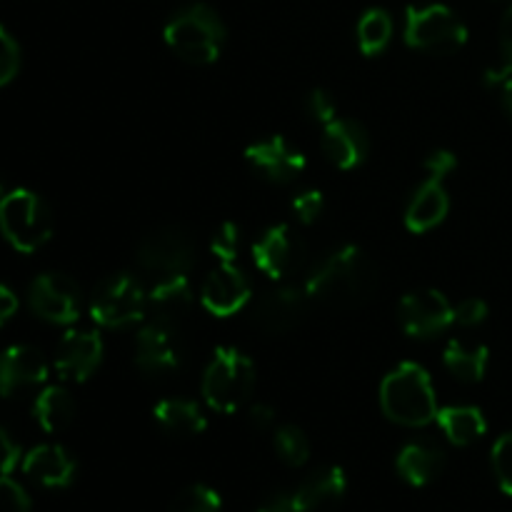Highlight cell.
I'll return each mask as SVG.
<instances>
[{
    "mask_svg": "<svg viewBox=\"0 0 512 512\" xmlns=\"http://www.w3.org/2000/svg\"><path fill=\"white\" fill-rule=\"evenodd\" d=\"M378 288V270L358 245H343L310 270L305 295L330 308H358Z\"/></svg>",
    "mask_w": 512,
    "mask_h": 512,
    "instance_id": "1",
    "label": "cell"
},
{
    "mask_svg": "<svg viewBox=\"0 0 512 512\" xmlns=\"http://www.w3.org/2000/svg\"><path fill=\"white\" fill-rule=\"evenodd\" d=\"M380 405L393 423L403 428H425L438 415L430 375L418 363H400L380 385Z\"/></svg>",
    "mask_w": 512,
    "mask_h": 512,
    "instance_id": "2",
    "label": "cell"
},
{
    "mask_svg": "<svg viewBox=\"0 0 512 512\" xmlns=\"http://www.w3.org/2000/svg\"><path fill=\"white\" fill-rule=\"evenodd\" d=\"M165 43L178 58L193 65H210L220 58L225 43V25L208 5H190L165 25Z\"/></svg>",
    "mask_w": 512,
    "mask_h": 512,
    "instance_id": "3",
    "label": "cell"
},
{
    "mask_svg": "<svg viewBox=\"0 0 512 512\" xmlns=\"http://www.w3.org/2000/svg\"><path fill=\"white\" fill-rule=\"evenodd\" d=\"M0 233L18 253H35L53 235V215L38 193L15 188L0 200Z\"/></svg>",
    "mask_w": 512,
    "mask_h": 512,
    "instance_id": "4",
    "label": "cell"
},
{
    "mask_svg": "<svg viewBox=\"0 0 512 512\" xmlns=\"http://www.w3.org/2000/svg\"><path fill=\"white\" fill-rule=\"evenodd\" d=\"M255 390V365L238 348H218L203 375V398L218 413H235Z\"/></svg>",
    "mask_w": 512,
    "mask_h": 512,
    "instance_id": "5",
    "label": "cell"
},
{
    "mask_svg": "<svg viewBox=\"0 0 512 512\" xmlns=\"http://www.w3.org/2000/svg\"><path fill=\"white\" fill-rule=\"evenodd\" d=\"M405 43L425 53H455L468 43V28L448 5H410L405 13Z\"/></svg>",
    "mask_w": 512,
    "mask_h": 512,
    "instance_id": "6",
    "label": "cell"
},
{
    "mask_svg": "<svg viewBox=\"0 0 512 512\" xmlns=\"http://www.w3.org/2000/svg\"><path fill=\"white\" fill-rule=\"evenodd\" d=\"M148 310V295L133 275H113L95 288L90 315L103 328H125L138 323Z\"/></svg>",
    "mask_w": 512,
    "mask_h": 512,
    "instance_id": "7",
    "label": "cell"
},
{
    "mask_svg": "<svg viewBox=\"0 0 512 512\" xmlns=\"http://www.w3.org/2000/svg\"><path fill=\"white\" fill-rule=\"evenodd\" d=\"M138 263L163 278L185 275L195 263V245L183 228H160L145 235L138 245Z\"/></svg>",
    "mask_w": 512,
    "mask_h": 512,
    "instance_id": "8",
    "label": "cell"
},
{
    "mask_svg": "<svg viewBox=\"0 0 512 512\" xmlns=\"http://www.w3.org/2000/svg\"><path fill=\"white\" fill-rule=\"evenodd\" d=\"M28 303L38 318L70 325L80 318V288L63 273H43L30 283Z\"/></svg>",
    "mask_w": 512,
    "mask_h": 512,
    "instance_id": "9",
    "label": "cell"
},
{
    "mask_svg": "<svg viewBox=\"0 0 512 512\" xmlns=\"http://www.w3.org/2000/svg\"><path fill=\"white\" fill-rule=\"evenodd\" d=\"M398 318L413 338H433L455 323V308L438 290H415L400 300Z\"/></svg>",
    "mask_w": 512,
    "mask_h": 512,
    "instance_id": "10",
    "label": "cell"
},
{
    "mask_svg": "<svg viewBox=\"0 0 512 512\" xmlns=\"http://www.w3.org/2000/svg\"><path fill=\"white\" fill-rule=\"evenodd\" d=\"M308 315V295L295 288H275L258 298L250 310V320L263 333L288 335L298 328Z\"/></svg>",
    "mask_w": 512,
    "mask_h": 512,
    "instance_id": "11",
    "label": "cell"
},
{
    "mask_svg": "<svg viewBox=\"0 0 512 512\" xmlns=\"http://www.w3.org/2000/svg\"><path fill=\"white\" fill-rule=\"evenodd\" d=\"M305 245L288 225H273L263 238L253 245V260L260 273L270 280H283L303 265Z\"/></svg>",
    "mask_w": 512,
    "mask_h": 512,
    "instance_id": "12",
    "label": "cell"
},
{
    "mask_svg": "<svg viewBox=\"0 0 512 512\" xmlns=\"http://www.w3.org/2000/svg\"><path fill=\"white\" fill-rule=\"evenodd\" d=\"M200 303L215 318H230L250 303V283L233 263H220L205 278Z\"/></svg>",
    "mask_w": 512,
    "mask_h": 512,
    "instance_id": "13",
    "label": "cell"
},
{
    "mask_svg": "<svg viewBox=\"0 0 512 512\" xmlns=\"http://www.w3.org/2000/svg\"><path fill=\"white\" fill-rule=\"evenodd\" d=\"M100 360H103V340L93 330H70L55 350V370L60 378L73 383L88 380L100 368Z\"/></svg>",
    "mask_w": 512,
    "mask_h": 512,
    "instance_id": "14",
    "label": "cell"
},
{
    "mask_svg": "<svg viewBox=\"0 0 512 512\" xmlns=\"http://www.w3.org/2000/svg\"><path fill=\"white\" fill-rule=\"evenodd\" d=\"M245 160L273 183H293L308 165L305 155L293 148L283 135H273V138L248 145Z\"/></svg>",
    "mask_w": 512,
    "mask_h": 512,
    "instance_id": "15",
    "label": "cell"
},
{
    "mask_svg": "<svg viewBox=\"0 0 512 512\" xmlns=\"http://www.w3.org/2000/svg\"><path fill=\"white\" fill-rule=\"evenodd\" d=\"M48 363L33 345H10L0 353V395L13 398L15 393L45 383Z\"/></svg>",
    "mask_w": 512,
    "mask_h": 512,
    "instance_id": "16",
    "label": "cell"
},
{
    "mask_svg": "<svg viewBox=\"0 0 512 512\" xmlns=\"http://www.w3.org/2000/svg\"><path fill=\"white\" fill-rule=\"evenodd\" d=\"M320 145H323V153L328 155L330 163L338 165L340 170L358 168L370 150V140L363 125L348 118L330 120L323 128Z\"/></svg>",
    "mask_w": 512,
    "mask_h": 512,
    "instance_id": "17",
    "label": "cell"
},
{
    "mask_svg": "<svg viewBox=\"0 0 512 512\" xmlns=\"http://www.w3.org/2000/svg\"><path fill=\"white\" fill-rule=\"evenodd\" d=\"M135 363L145 373H170L178 368L180 353L170 325L150 323L135 338Z\"/></svg>",
    "mask_w": 512,
    "mask_h": 512,
    "instance_id": "18",
    "label": "cell"
},
{
    "mask_svg": "<svg viewBox=\"0 0 512 512\" xmlns=\"http://www.w3.org/2000/svg\"><path fill=\"white\" fill-rule=\"evenodd\" d=\"M23 473L43 488H68L75 478V460L65 448L45 443L25 453Z\"/></svg>",
    "mask_w": 512,
    "mask_h": 512,
    "instance_id": "19",
    "label": "cell"
},
{
    "mask_svg": "<svg viewBox=\"0 0 512 512\" xmlns=\"http://www.w3.org/2000/svg\"><path fill=\"white\" fill-rule=\"evenodd\" d=\"M193 303L195 295L188 275H168L148 293V310L153 315V323L170 325V328H175L190 313Z\"/></svg>",
    "mask_w": 512,
    "mask_h": 512,
    "instance_id": "20",
    "label": "cell"
},
{
    "mask_svg": "<svg viewBox=\"0 0 512 512\" xmlns=\"http://www.w3.org/2000/svg\"><path fill=\"white\" fill-rule=\"evenodd\" d=\"M345 490H348L345 470L323 468L310 475L308 480H303V485L295 490V508H298V512H325L343 500Z\"/></svg>",
    "mask_w": 512,
    "mask_h": 512,
    "instance_id": "21",
    "label": "cell"
},
{
    "mask_svg": "<svg viewBox=\"0 0 512 512\" xmlns=\"http://www.w3.org/2000/svg\"><path fill=\"white\" fill-rule=\"evenodd\" d=\"M450 210L448 193L443 188V180L430 178L415 190V195L410 198L408 210H405V228L410 233H428L435 225H440L445 220Z\"/></svg>",
    "mask_w": 512,
    "mask_h": 512,
    "instance_id": "22",
    "label": "cell"
},
{
    "mask_svg": "<svg viewBox=\"0 0 512 512\" xmlns=\"http://www.w3.org/2000/svg\"><path fill=\"white\" fill-rule=\"evenodd\" d=\"M445 453L433 443H410L398 455V473L405 483L425 488L443 473Z\"/></svg>",
    "mask_w": 512,
    "mask_h": 512,
    "instance_id": "23",
    "label": "cell"
},
{
    "mask_svg": "<svg viewBox=\"0 0 512 512\" xmlns=\"http://www.w3.org/2000/svg\"><path fill=\"white\" fill-rule=\"evenodd\" d=\"M435 423L440 425L445 438L453 445H458V448L473 445L488 430L485 415L478 408H473V405H445V408H438Z\"/></svg>",
    "mask_w": 512,
    "mask_h": 512,
    "instance_id": "24",
    "label": "cell"
},
{
    "mask_svg": "<svg viewBox=\"0 0 512 512\" xmlns=\"http://www.w3.org/2000/svg\"><path fill=\"white\" fill-rule=\"evenodd\" d=\"M155 420L163 430L173 435H183V438H190V435H200L205 428H208V420H205L203 410H200L198 403L183 398H170L163 400V403L155 405L153 410Z\"/></svg>",
    "mask_w": 512,
    "mask_h": 512,
    "instance_id": "25",
    "label": "cell"
},
{
    "mask_svg": "<svg viewBox=\"0 0 512 512\" xmlns=\"http://www.w3.org/2000/svg\"><path fill=\"white\" fill-rule=\"evenodd\" d=\"M33 415L45 433H60L68 428L75 418V400L63 385H48L35 398Z\"/></svg>",
    "mask_w": 512,
    "mask_h": 512,
    "instance_id": "26",
    "label": "cell"
},
{
    "mask_svg": "<svg viewBox=\"0 0 512 512\" xmlns=\"http://www.w3.org/2000/svg\"><path fill=\"white\" fill-rule=\"evenodd\" d=\"M490 350L485 345L463 343V340H450L443 353V363L450 373L463 383H480L488 370Z\"/></svg>",
    "mask_w": 512,
    "mask_h": 512,
    "instance_id": "27",
    "label": "cell"
},
{
    "mask_svg": "<svg viewBox=\"0 0 512 512\" xmlns=\"http://www.w3.org/2000/svg\"><path fill=\"white\" fill-rule=\"evenodd\" d=\"M393 38V18L383 8H373L360 18L358 23V45L363 55L373 58L388 48Z\"/></svg>",
    "mask_w": 512,
    "mask_h": 512,
    "instance_id": "28",
    "label": "cell"
},
{
    "mask_svg": "<svg viewBox=\"0 0 512 512\" xmlns=\"http://www.w3.org/2000/svg\"><path fill=\"white\" fill-rule=\"evenodd\" d=\"M275 450L290 468H300L310 458V440L298 425H283L275 430Z\"/></svg>",
    "mask_w": 512,
    "mask_h": 512,
    "instance_id": "29",
    "label": "cell"
},
{
    "mask_svg": "<svg viewBox=\"0 0 512 512\" xmlns=\"http://www.w3.org/2000/svg\"><path fill=\"white\" fill-rule=\"evenodd\" d=\"M223 503L220 495L208 485H190V488L180 490L178 498L170 503L168 512H220Z\"/></svg>",
    "mask_w": 512,
    "mask_h": 512,
    "instance_id": "30",
    "label": "cell"
},
{
    "mask_svg": "<svg viewBox=\"0 0 512 512\" xmlns=\"http://www.w3.org/2000/svg\"><path fill=\"white\" fill-rule=\"evenodd\" d=\"M512 78V8L503 15L500 23V65L488 70V85H503Z\"/></svg>",
    "mask_w": 512,
    "mask_h": 512,
    "instance_id": "31",
    "label": "cell"
},
{
    "mask_svg": "<svg viewBox=\"0 0 512 512\" xmlns=\"http://www.w3.org/2000/svg\"><path fill=\"white\" fill-rule=\"evenodd\" d=\"M240 248V228L230 220L218 225V230L213 233V240H210V250H213L215 258H220V263H233L235 255H238Z\"/></svg>",
    "mask_w": 512,
    "mask_h": 512,
    "instance_id": "32",
    "label": "cell"
},
{
    "mask_svg": "<svg viewBox=\"0 0 512 512\" xmlns=\"http://www.w3.org/2000/svg\"><path fill=\"white\" fill-rule=\"evenodd\" d=\"M493 470L500 488L508 495H512V433L503 435V438L493 445Z\"/></svg>",
    "mask_w": 512,
    "mask_h": 512,
    "instance_id": "33",
    "label": "cell"
},
{
    "mask_svg": "<svg viewBox=\"0 0 512 512\" xmlns=\"http://www.w3.org/2000/svg\"><path fill=\"white\" fill-rule=\"evenodd\" d=\"M20 70V48L13 35L0 25V88L8 85Z\"/></svg>",
    "mask_w": 512,
    "mask_h": 512,
    "instance_id": "34",
    "label": "cell"
},
{
    "mask_svg": "<svg viewBox=\"0 0 512 512\" xmlns=\"http://www.w3.org/2000/svg\"><path fill=\"white\" fill-rule=\"evenodd\" d=\"M0 512H30L28 493L10 475H0Z\"/></svg>",
    "mask_w": 512,
    "mask_h": 512,
    "instance_id": "35",
    "label": "cell"
},
{
    "mask_svg": "<svg viewBox=\"0 0 512 512\" xmlns=\"http://www.w3.org/2000/svg\"><path fill=\"white\" fill-rule=\"evenodd\" d=\"M323 208L325 200L320 190H305V193H300L298 198L293 200V213L303 225L318 223V218L323 215Z\"/></svg>",
    "mask_w": 512,
    "mask_h": 512,
    "instance_id": "36",
    "label": "cell"
},
{
    "mask_svg": "<svg viewBox=\"0 0 512 512\" xmlns=\"http://www.w3.org/2000/svg\"><path fill=\"white\" fill-rule=\"evenodd\" d=\"M23 450L20 443L8 433L5 428H0V475H10L18 463H23Z\"/></svg>",
    "mask_w": 512,
    "mask_h": 512,
    "instance_id": "37",
    "label": "cell"
},
{
    "mask_svg": "<svg viewBox=\"0 0 512 512\" xmlns=\"http://www.w3.org/2000/svg\"><path fill=\"white\" fill-rule=\"evenodd\" d=\"M485 318H488V303L480 298H468L455 308V323L463 325V328H475Z\"/></svg>",
    "mask_w": 512,
    "mask_h": 512,
    "instance_id": "38",
    "label": "cell"
},
{
    "mask_svg": "<svg viewBox=\"0 0 512 512\" xmlns=\"http://www.w3.org/2000/svg\"><path fill=\"white\" fill-rule=\"evenodd\" d=\"M308 113L310 118H315L318 123L328 125L330 120L338 118V108H335V100L330 98L325 90H313L308 95Z\"/></svg>",
    "mask_w": 512,
    "mask_h": 512,
    "instance_id": "39",
    "label": "cell"
},
{
    "mask_svg": "<svg viewBox=\"0 0 512 512\" xmlns=\"http://www.w3.org/2000/svg\"><path fill=\"white\" fill-rule=\"evenodd\" d=\"M455 168H458V158H455L450 150H435V153L428 155V160H425V170H428L430 178L445 180Z\"/></svg>",
    "mask_w": 512,
    "mask_h": 512,
    "instance_id": "40",
    "label": "cell"
},
{
    "mask_svg": "<svg viewBox=\"0 0 512 512\" xmlns=\"http://www.w3.org/2000/svg\"><path fill=\"white\" fill-rule=\"evenodd\" d=\"M248 423L255 430H270L275 425V410L270 405L258 403L248 410Z\"/></svg>",
    "mask_w": 512,
    "mask_h": 512,
    "instance_id": "41",
    "label": "cell"
},
{
    "mask_svg": "<svg viewBox=\"0 0 512 512\" xmlns=\"http://www.w3.org/2000/svg\"><path fill=\"white\" fill-rule=\"evenodd\" d=\"M15 313H18V295L13 293V288L0 283V328H3Z\"/></svg>",
    "mask_w": 512,
    "mask_h": 512,
    "instance_id": "42",
    "label": "cell"
},
{
    "mask_svg": "<svg viewBox=\"0 0 512 512\" xmlns=\"http://www.w3.org/2000/svg\"><path fill=\"white\" fill-rule=\"evenodd\" d=\"M258 512H298V508H295L293 495L278 493V495H273V498H270Z\"/></svg>",
    "mask_w": 512,
    "mask_h": 512,
    "instance_id": "43",
    "label": "cell"
},
{
    "mask_svg": "<svg viewBox=\"0 0 512 512\" xmlns=\"http://www.w3.org/2000/svg\"><path fill=\"white\" fill-rule=\"evenodd\" d=\"M503 108L512 120V78L505 80V83H503Z\"/></svg>",
    "mask_w": 512,
    "mask_h": 512,
    "instance_id": "44",
    "label": "cell"
},
{
    "mask_svg": "<svg viewBox=\"0 0 512 512\" xmlns=\"http://www.w3.org/2000/svg\"><path fill=\"white\" fill-rule=\"evenodd\" d=\"M3 195H5V193H3V183H0V200H3Z\"/></svg>",
    "mask_w": 512,
    "mask_h": 512,
    "instance_id": "45",
    "label": "cell"
}]
</instances>
